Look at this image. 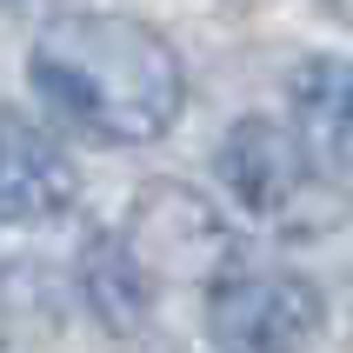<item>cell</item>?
Listing matches in <instances>:
<instances>
[{
    "mask_svg": "<svg viewBox=\"0 0 353 353\" xmlns=\"http://www.w3.org/2000/svg\"><path fill=\"white\" fill-rule=\"evenodd\" d=\"M27 80L47 114L100 147H147L187 107L174 40L127 14H54L27 47Z\"/></svg>",
    "mask_w": 353,
    "mask_h": 353,
    "instance_id": "6da1fadb",
    "label": "cell"
},
{
    "mask_svg": "<svg viewBox=\"0 0 353 353\" xmlns=\"http://www.w3.org/2000/svg\"><path fill=\"white\" fill-rule=\"evenodd\" d=\"M120 247L134 254V267L147 274V287H154V280H174V287H220L227 267H234V227L214 214L207 194L180 187V180H154V187L134 200Z\"/></svg>",
    "mask_w": 353,
    "mask_h": 353,
    "instance_id": "7a4b0ae2",
    "label": "cell"
},
{
    "mask_svg": "<svg viewBox=\"0 0 353 353\" xmlns=\"http://www.w3.org/2000/svg\"><path fill=\"white\" fill-rule=\"evenodd\" d=\"M320 320L327 300L300 274H227L207 294V334L227 353H300Z\"/></svg>",
    "mask_w": 353,
    "mask_h": 353,
    "instance_id": "3957f363",
    "label": "cell"
},
{
    "mask_svg": "<svg viewBox=\"0 0 353 353\" xmlns=\"http://www.w3.org/2000/svg\"><path fill=\"white\" fill-rule=\"evenodd\" d=\"M214 167H220V187L260 220H280L314 187V180H307V147H300V134H287L280 120H260V114L227 127Z\"/></svg>",
    "mask_w": 353,
    "mask_h": 353,
    "instance_id": "277c9868",
    "label": "cell"
},
{
    "mask_svg": "<svg viewBox=\"0 0 353 353\" xmlns=\"http://www.w3.org/2000/svg\"><path fill=\"white\" fill-rule=\"evenodd\" d=\"M74 194H80V174L60 154V140L20 114H0V227L54 220L74 207Z\"/></svg>",
    "mask_w": 353,
    "mask_h": 353,
    "instance_id": "5b68a950",
    "label": "cell"
},
{
    "mask_svg": "<svg viewBox=\"0 0 353 353\" xmlns=\"http://www.w3.org/2000/svg\"><path fill=\"white\" fill-rule=\"evenodd\" d=\"M294 120H300V147L340 174H353V60L314 54L294 67Z\"/></svg>",
    "mask_w": 353,
    "mask_h": 353,
    "instance_id": "8992f818",
    "label": "cell"
},
{
    "mask_svg": "<svg viewBox=\"0 0 353 353\" xmlns=\"http://www.w3.org/2000/svg\"><path fill=\"white\" fill-rule=\"evenodd\" d=\"M80 294H87V307H94L114 334H134L140 320H147L154 287H147V274L134 267V254H127L114 234H94V247L80 254Z\"/></svg>",
    "mask_w": 353,
    "mask_h": 353,
    "instance_id": "52a82bcc",
    "label": "cell"
},
{
    "mask_svg": "<svg viewBox=\"0 0 353 353\" xmlns=\"http://www.w3.org/2000/svg\"><path fill=\"white\" fill-rule=\"evenodd\" d=\"M320 7H327V14H334L340 27H353V0H320Z\"/></svg>",
    "mask_w": 353,
    "mask_h": 353,
    "instance_id": "ba28073f",
    "label": "cell"
},
{
    "mask_svg": "<svg viewBox=\"0 0 353 353\" xmlns=\"http://www.w3.org/2000/svg\"><path fill=\"white\" fill-rule=\"evenodd\" d=\"M14 7H47V0H14Z\"/></svg>",
    "mask_w": 353,
    "mask_h": 353,
    "instance_id": "9c48e42d",
    "label": "cell"
}]
</instances>
